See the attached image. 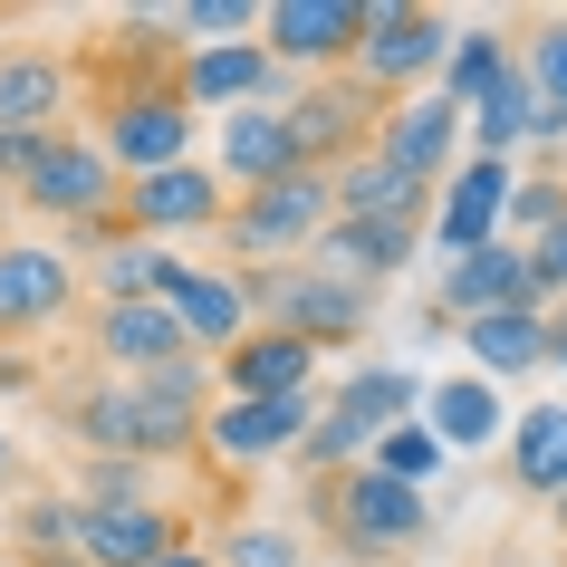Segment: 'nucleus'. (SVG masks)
<instances>
[{
  "instance_id": "obj_1",
  "label": "nucleus",
  "mask_w": 567,
  "mask_h": 567,
  "mask_svg": "<svg viewBox=\"0 0 567 567\" xmlns=\"http://www.w3.org/2000/svg\"><path fill=\"white\" fill-rule=\"evenodd\" d=\"M308 509L328 519V538L347 558H404V548L433 538V491H404L375 462H357V472H337V481H308Z\"/></svg>"
},
{
  "instance_id": "obj_2",
  "label": "nucleus",
  "mask_w": 567,
  "mask_h": 567,
  "mask_svg": "<svg viewBox=\"0 0 567 567\" xmlns=\"http://www.w3.org/2000/svg\"><path fill=\"white\" fill-rule=\"evenodd\" d=\"M250 279V308H260V328L279 337H308V347H357L375 328V289L357 279H337V269H240Z\"/></svg>"
},
{
  "instance_id": "obj_3",
  "label": "nucleus",
  "mask_w": 567,
  "mask_h": 567,
  "mask_svg": "<svg viewBox=\"0 0 567 567\" xmlns=\"http://www.w3.org/2000/svg\"><path fill=\"white\" fill-rule=\"evenodd\" d=\"M328 221H337V174H279V183H260V193L231 203L221 240H231L240 269H269V260H289V250H318Z\"/></svg>"
},
{
  "instance_id": "obj_4",
  "label": "nucleus",
  "mask_w": 567,
  "mask_h": 567,
  "mask_svg": "<svg viewBox=\"0 0 567 567\" xmlns=\"http://www.w3.org/2000/svg\"><path fill=\"white\" fill-rule=\"evenodd\" d=\"M452 59V20L443 10H404V0H365V49H357V78L375 96H423V78H443Z\"/></svg>"
},
{
  "instance_id": "obj_5",
  "label": "nucleus",
  "mask_w": 567,
  "mask_h": 567,
  "mask_svg": "<svg viewBox=\"0 0 567 567\" xmlns=\"http://www.w3.org/2000/svg\"><path fill=\"white\" fill-rule=\"evenodd\" d=\"M279 116H289V135H299V164H308V174H337V164H357L365 135L385 125V96L365 87L357 68H337V78H308Z\"/></svg>"
},
{
  "instance_id": "obj_6",
  "label": "nucleus",
  "mask_w": 567,
  "mask_h": 567,
  "mask_svg": "<svg viewBox=\"0 0 567 567\" xmlns=\"http://www.w3.org/2000/svg\"><path fill=\"white\" fill-rule=\"evenodd\" d=\"M96 145H106V164L125 183L174 174V164H193V106H183V87H125V96H106Z\"/></svg>"
},
{
  "instance_id": "obj_7",
  "label": "nucleus",
  "mask_w": 567,
  "mask_h": 567,
  "mask_svg": "<svg viewBox=\"0 0 567 567\" xmlns=\"http://www.w3.org/2000/svg\"><path fill=\"white\" fill-rule=\"evenodd\" d=\"M20 203H30L39 221H106V212L125 203V174L106 164V145H96V135H49L39 174L20 183Z\"/></svg>"
},
{
  "instance_id": "obj_8",
  "label": "nucleus",
  "mask_w": 567,
  "mask_h": 567,
  "mask_svg": "<svg viewBox=\"0 0 567 567\" xmlns=\"http://www.w3.org/2000/svg\"><path fill=\"white\" fill-rule=\"evenodd\" d=\"M260 49L279 68H357L365 49V0H269V20H260Z\"/></svg>"
},
{
  "instance_id": "obj_9",
  "label": "nucleus",
  "mask_w": 567,
  "mask_h": 567,
  "mask_svg": "<svg viewBox=\"0 0 567 567\" xmlns=\"http://www.w3.org/2000/svg\"><path fill=\"white\" fill-rule=\"evenodd\" d=\"M501 308H548L538 299V269H529V240H491L472 260H452L433 279V318L472 328V318H501Z\"/></svg>"
},
{
  "instance_id": "obj_10",
  "label": "nucleus",
  "mask_w": 567,
  "mask_h": 567,
  "mask_svg": "<svg viewBox=\"0 0 567 567\" xmlns=\"http://www.w3.org/2000/svg\"><path fill=\"white\" fill-rule=\"evenodd\" d=\"M183 106H221V116H240V106H289V68L269 59L260 39H231V49H193V59L174 68Z\"/></svg>"
},
{
  "instance_id": "obj_11",
  "label": "nucleus",
  "mask_w": 567,
  "mask_h": 567,
  "mask_svg": "<svg viewBox=\"0 0 567 567\" xmlns=\"http://www.w3.org/2000/svg\"><path fill=\"white\" fill-rule=\"evenodd\" d=\"M164 308H174L183 337L212 347V357H231L240 337L260 328V308H250V279H240V269H193V260H174V269H164Z\"/></svg>"
},
{
  "instance_id": "obj_12",
  "label": "nucleus",
  "mask_w": 567,
  "mask_h": 567,
  "mask_svg": "<svg viewBox=\"0 0 567 567\" xmlns=\"http://www.w3.org/2000/svg\"><path fill=\"white\" fill-rule=\"evenodd\" d=\"M318 394H279V404H212V423H203V452L212 462H279V452H299L308 433H318Z\"/></svg>"
},
{
  "instance_id": "obj_13",
  "label": "nucleus",
  "mask_w": 567,
  "mask_h": 567,
  "mask_svg": "<svg viewBox=\"0 0 567 567\" xmlns=\"http://www.w3.org/2000/svg\"><path fill=\"white\" fill-rule=\"evenodd\" d=\"M68 299H78V260L49 250V240H0V337L59 328Z\"/></svg>"
},
{
  "instance_id": "obj_14",
  "label": "nucleus",
  "mask_w": 567,
  "mask_h": 567,
  "mask_svg": "<svg viewBox=\"0 0 567 567\" xmlns=\"http://www.w3.org/2000/svg\"><path fill=\"white\" fill-rule=\"evenodd\" d=\"M462 116H472V106H452L443 87L394 96L385 125H375V154H385L394 174H414V183H443V174H452V154H462Z\"/></svg>"
},
{
  "instance_id": "obj_15",
  "label": "nucleus",
  "mask_w": 567,
  "mask_h": 567,
  "mask_svg": "<svg viewBox=\"0 0 567 567\" xmlns=\"http://www.w3.org/2000/svg\"><path fill=\"white\" fill-rule=\"evenodd\" d=\"M125 221H135V240H183V231H221L231 203H221L212 164H174V174L125 183Z\"/></svg>"
},
{
  "instance_id": "obj_16",
  "label": "nucleus",
  "mask_w": 567,
  "mask_h": 567,
  "mask_svg": "<svg viewBox=\"0 0 567 567\" xmlns=\"http://www.w3.org/2000/svg\"><path fill=\"white\" fill-rule=\"evenodd\" d=\"M509 193H519V174L509 164H491V154H472L462 174L443 183V212H433V250L443 260H472V250H491V240H509Z\"/></svg>"
},
{
  "instance_id": "obj_17",
  "label": "nucleus",
  "mask_w": 567,
  "mask_h": 567,
  "mask_svg": "<svg viewBox=\"0 0 567 567\" xmlns=\"http://www.w3.org/2000/svg\"><path fill=\"white\" fill-rule=\"evenodd\" d=\"M87 347L106 357V375H154V365H183V357H193V337H183V318H174L164 299H116V308H96Z\"/></svg>"
},
{
  "instance_id": "obj_18",
  "label": "nucleus",
  "mask_w": 567,
  "mask_h": 567,
  "mask_svg": "<svg viewBox=\"0 0 567 567\" xmlns=\"http://www.w3.org/2000/svg\"><path fill=\"white\" fill-rule=\"evenodd\" d=\"M212 174L240 183V193H260V183H279V174H308V164H299V135H289L279 106H240V116H221Z\"/></svg>"
},
{
  "instance_id": "obj_19",
  "label": "nucleus",
  "mask_w": 567,
  "mask_h": 567,
  "mask_svg": "<svg viewBox=\"0 0 567 567\" xmlns=\"http://www.w3.org/2000/svg\"><path fill=\"white\" fill-rule=\"evenodd\" d=\"M164 548H183L164 501H145V509H87L78 501V558L87 567H154Z\"/></svg>"
},
{
  "instance_id": "obj_20",
  "label": "nucleus",
  "mask_w": 567,
  "mask_h": 567,
  "mask_svg": "<svg viewBox=\"0 0 567 567\" xmlns=\"http://www.w3.org/2000/svg\"><path fill=\"white\" fill-rule=\"evenodd\" d=\"M414 250H423V221H347V212H337L328 240H318L308 260L337 269V279H357V289H375V279H394Z\"/></svg>"
},
{
  "instance_id": "obj_21",
  "label": "nucleus",
  "mask_w": 567,
  "mask_h": 567,
  "mask_svg": "<svg viewBox=\"0 0 567 567\" xmlns=\"http://www.w3.org/2000/svg\"><path fill=\"white\" fill-rule=\"evenodd\" d=\"M308 375H318V347L308 337H279V328H250L221 357V385L240 394V404H279V394H308Z\"/></svg>"
},
{
  "instance_id": "obj_22",
  "label": "nucleus",
  "mask_w": 567,
  "mask_h": 567,
  "mask_svg": "<svg viewBox=\"0 0 567 567\" xmlns=\"http://www.w3.org/2000/svg\"><path fill=\"white\" fill-rule=\"evenodd\" d=\"M337 212H347V221H423V231H433V183L394 174L385 154L365 145L357 164H337Z\"/></svg>"
},
{
  "instance_id": "obj_23",
  "label": "nucleus",
  "mask_w": 567,
  "mask_h": 567,
  "mask_svg": "<svg viewBox=\"0 0 567 567\" xmlns=\"http://www.w3.org/2000/svg\"><path fill=\"white\" fill-rule=\"evenodd\" d=\"M423 423L443 433V452H481V443H501L519 414L501 404V385H491V375H433V394H423Z\"/></svg>"
},
{
  "instance_id": "obj_24",
  "label": "nucleus",
  "mask_w": 567,
  "mask_h": 567,
  "mask_svg": "<svg viewBox=\"0 0 567 567\" xmlns=\"http://www.w3.org/2000/svg\"><path fill=\"white\" fill-rule=\"evenodd\" d=\"M59 106H68V59H49V49L0 59V135H59Z\"/></svg>"
},
{
  "instance_id": "obj_25",
  "label": "nucleus",
  "mask_w": 567,
  "mask_h": 567,
  "mask_svg": "<svg viewBox=\"0 0 567 567\" xmlns=\"http://www.w3.org/2000/svg\"><path fill=\"white\" fill-rule=\"evenodd\" d=\"M328 414L347 423V433H365V443H385L394 423H414V414H423V385L404 375V365H357V375L328 394Z\"/></svg>"
},
{
  "instance_id": "obj_26",
  "label": "nucleus",
  "mask_w": 567,
  "mask_h": 567,
  "mask_svg": "<svg viewBox=\"0 0 567 567\" xmlns=\"http://www.w3.org/2000/svg\"><path fill=\"white\" fill-rule=\"evenodd\" d=\"M462 347H472V375L509 385V375L548 365V308H501V318H472V328H462Z\"/></svg>"
},
{
  "instance_id": "obj_27",
  "label": "nucleus",
  "mask_w": 567,
  "mask_h": 567,
  "mask_svg": "<svg viewBox=\"0 0 567 567\" xmlns=\"http://www.w3.org/2000/svg\"><path fill=\"white\" fill-rule=\"evenodd\" d=\"M509 472L529 501H567V404H529L509 423Z\"/></svg>"
},
{
  "instance_id": "obj_28",
  "label": "nucleus",
  "mask_w": 567,
  "mask_h": 567,
  "mask_svg": "<svg viewBox=\"0 0 567 567\" xmlns=\"http://www.w3.org/2000/svg\"><path fill=\"white\" fill-rule=\"evenodd\" d=\"M472 145L491 154V164H509L519 145H538V87H529V68H509L501 87L472 106Z\"/></svg>"
},
{
  "instance_id": "obj_29",
  "label": "nucleus",
  "mask_w": 567,
  "mask_h": 567,
  "mask_svg": "<svg viewBox=\"0 0 567 567\" xmlns=\"http://www.w3.org/2000/svg\"><path fill=\"white\" fill-rule=\"evenodd\" d=\"M509 68H519V59H509V30H452V59H443V78H433V87H443L452 106H481Z\"/></svg>"
},
{
  "instance_id": "obj_30",
  "label": "nucleus",
  "mask_w": 567,
  "mask_h": 567,
  "mask_svg": "<svg viewBox=\"0 0 567 567\" xmlns=\"http://www.w3.org/2000/svg\"><path fill=\"white\" fill-rule=\"evenodd\" d=\"M164 269H174V250H164V240H106L96 289H106V308H116V299H164Z\"/></svg>"
},
{
  "instance_id": "obj_31",
  "label": "nucleus",
  "mask_w": 567,
  "mask_h": 567,
  "mask_svg": "<svg viewBox=\"0 0 567 567\" xmlns=\"http://www.w3.org/2000/svg\"><path fill=\"white\" fill-rule=\"evenodd\" d=\"M365 462H375L385 481H404V491H433V472H443L452 452H443V433H433V423H394V433L365 452Z\"/></svg>"
},
{
  "instance_id": "obj_32",
  "label": "nucleus",
  "mask_w": 567,
  "mask_h": 567,
  "mask_svg": "<svg viewBox=\"0 0 567 567\" xmlns=\"http://www.w3.org/2000/svg\"><path fill=\"white\" fill-rule=\"evenodd\" d=\"M78 501H87V509H145V501H154V462L87 452V462H78Z\"/></svg>"
},
{
  "instance_id": "obj_33",
  "label": "nucleus",
  "mask_w": 567,
  "mask_h": 567,
  "mask_svg": "<svg viewBox=\"0 0 567 567\" xmlns=\"http://www.w3.org/2000/svg\"><path fill=\"white\" fill-rule=\"evenodd\" d=\"M221 567H308V538L289 519H240L221 538Z\"/></svg>"
},
{
  "instance_id": "obj_34",
  "label": "nucleus",
  "mask_w": 567,
  "mask_h": 567,
  "mask_svg": "<svg viewBox=\"0 0 567 567\" xmlns=\"http://www.w3.org/2000/svg\"><path fill=\"white\" fill-rule=\"evenodd\" d=\"M260 20H269L260 0H183V10H174V30L193 39V49H231V39L260 30Z\"/></svg>"
},
{
  "instance_id": "obj_35",
  "label": "nucleus",
  "mask_w": 567,
  "mask_h": 567,
  "mask_svg": "<svg viewBox=\"0 0 567 567\" xmlns=\"http://www.w3.org/2000/svg\"><path fill=\"white\" fill-rule=\"evenodd\" d=\"M529 87L548 96V106H567V10H548V20H529Z\"/></svg>"
},
{
  "instance_id": "obj_36",
  "label": "nucleus",
  "mask_w": 567,
  "mask_h": 567,
  "mask_svg": "<svg viewBox=\"0 0 567 567\" xmlns=\"http://www.w3.org/2000/svg\"><path fill=\"white\" fill-rule=\"evenodd\" d=\"M548 221H567V174H519V193H509V240H538Z\"/></svg>"
},
{
  "instance_id": "obj_37",
  "label": "nucleus",
  "mask_w": 567,
  "mask_h": 567,
  "mask_svg": "<svg viewBox=\"0 0 567 567\" xmlns=\"http://www.w3.org/2000/svg\"><path fill=\"white\" fill-rule=\"evenodd\" d=\"M20 548H49V558L78 548V501H30L20 509Z\"/></svg>"
},
{
  "instance_id": "obj_38",
  "label": "nucleus",
  "mask_w": 567,
  "mask_h": 567,
  "mask_svg": "<svg viewBox=\"0 0 567 567\" xmlns=\"http://www.w3.org/2000/svg\"><path fill=\"white\" fill-rule=\"evenodd\" d=\"M529 269H538V299H567V221H548L529 240Z\"/></svg>"
},
{
  "instance_id": "obj_39",
  "label": "nucleus",
  "mask_w": 567,
  "mask_h": 567,
  "mask_svg": "<svg viewBox=\"0 0 567 567\" xmlns=\"http://www.w3.org/2000/svg\"><path fill=\"white\" fill-rule=\"evenodd\" d=\"M39 154H49V135H0V183H30Z\"/></svg>"
},
{
  "instance_id": "obj_40",
  "label": "nucleus",
  "mask_w": 567,
  "mask_h": 567,
  "mask_svg": "<svg viewBox=\"0 0 567 567\" xmlns=\"http://www.w3.org/2000/svg\"><path fill=\"white\" fill-rule=\"evenodd\" d=\"M154 567H221V548H193V538H183V548H164Z\"/></svg>"
},
{
  "instance_id": "obj_41",
  "label": "nucleus",
  "mask_w": 567,
  "mask_h": 567,
  "mask_svg": "<svg viewBox=\"0 0 567 567\" xmlns=\"http://www.w3.org/2000/svg\"><path fill=\"white\" fill-rule=\"evenodd\" d=\"M548 365H567V308H548Z\"/></svg>"
},
{
  "instance_id": "obj_42",
  "label": "nucleus",
  "mask_w": 567,
  "mask_h": 567,
  "mask_svg": "<svg viewBox=\"0 0 567 567\" xmlns=\"http://www.w3.org/2000/svg\"><path fill=\"white\" fill-rule=\"evenodd\" d=\"M10 472H20V452H10V423H0V481H10Z\"/></svg>"
},
{
  "instance_id": "obj_43",
  "label": "nucleus",
  "mask_w": 567,
  "mask_h": 567,
  "mask_svg": "<svg viewBox=\"0 0 567 567\" xmlns=\"http://www.w3.org/2000/svg\"><path fill=\"white\" fill-rule=\"evenodd\" d=\"M548 509H558V529H567V501H548Z\"/></svg>"
}]
</instances>
